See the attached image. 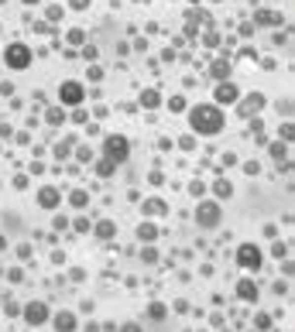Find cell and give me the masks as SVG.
<instances>
[{
	"label": "cell",
	"mask_w": 295,
	"mask_h": 332,
	"mask_svg": "<svg viewBox=\"0 0 295 332\" xmlns=\"http://www.w3.org/2000/svg\"><path fill=\"white\" fill-rule=\"evenodd\" d=\"M103 158H110V161H127L131 158V140L127 137H120V133H110L107 140H103Z\"/></svg>",
	"instance_id": "7a4b0ae2"
},
{
	"label": "cell",
	"mask_w": 295,
	"mask_h": 332,
	"mask_svg": "<svg viewBox=\"0 0 295 332\" xmlns=\"http://www.w3.org/2000/svg\"><path fill=\"white\" fill-rule=\"evenodd\" d=\"M285 250H289L285 243H275V247H271V254H275V257H285Z\"/></svg>",
	"instance_id": "4dcf8cb0"
},
{
	"label": "cell",
	"mask_w": 295,
	"mask_h": 332,
	"mask_svg": "<svg viewBox=\"0 0 295 332\" xmlns=\"http://www.w3.org/2000/svg\"><path fill=\"white\" fill-rule=\"evenodd\" d=\"M93 230H96V236H100V240H113V236H117V226H113L110 219H100Z\"/></svg>",
	"instance_id": "5bb4252c"
},
{
	"label": "cell",
	"mask_w": 295,
	"mask_h": 332,
	"mask_svg": "<svg viewBox=\"0 0 295 332\" xmlns=\"http://www.w3.org/2000/svg\"><path fill=\"white\" fill-rule=\"evenodd\" d=\"M52 326H55V332H75L79 329V319H75V312H59L52 319Z\"/></svg>",
	"instance_id": "ba28073f"
},
{
	"label": "cell",
	"mask_w": 295,
	"mask_h": 332,
	"mask_svg": "<svg viewBox=\"0 0 295 332\" xmlns=\"http://www.w3.org/2000/svg\"><path fill=\"white\" fill-rule=\"evenodd\" d=\"M3 247H7V240H3V236H0V250H3Z\"/></svg>",
	"instance_id": "8d00e7d4"
},
{
	"label": "cell",
	"mask_w": 295,
	"mask_h": 332,
	"mask_svg": "<svg viewBox=\"0 0 295 332\" xmlns=\"http://www.w3.org/2000/svg\"><path fill=\"white\" fill-rule=\"evenodd\" d=\"M59 100H62L66 106H79V103L86 100V89H82V82H75V79L62 82V86H59Z\"/></svg>",
	"instance_id": "5b68a950"
},
{
	"label": "cell",
	"mask_w": 295,
	"mask_h": 332,
	"mask_svg": "<svg viewBox=\"0 0 295 332\" xmlns=\"http://www.w3.org/2000/svg\"><path fill=\"white\" fill-rule=\"evenodd\" d=\"M3 62H7V68H28L31 66V48L21 45V41H10L7 52H3Z\"/></svg>",
	"instance_id": "277c9868"
},
{
	"label": "cell",
	"mask_w": 295,
	"mask_h": 332,
	"mask_svg": "<svg viewBox=\"0 0 295 332\" xmlns=\"http://www.w3.org/2000/svg\"><path fill=\"white\" fill-rule=\"evenodd\" d=\"M271 158H285V147H282V144H271Z\"/></svg>",
	"instance_id": "f546056e"
},
{
	"label": "cell",
	"mask_w": 295,
	"mask_h": 332,
	"mask_svg": "<svg viewBox=\"0 0 295 332\" xmlns=\"http://www.w3.org/2000/svg\"><path fill=\"white\" fill-rule=\"evenodd\" d=\"M237 264L247 267V270H258V267H261V247H254V243H244V247L237 250Z\"/></svg>",
	"instance_id": "8992f818"
},
{
	"label": "cell",
	"mask_w": 295,
	"mask_h": 332,
	"mask_svg": "<svg viewBox=\"0 0 295 332\" xmlns=\"http://www.w3.org/2000/svg\"><path fill=\"white\" fill-rule=\"evenodd\" d=\"M230 75V62H217L213 66V79H226Z\"/></svg>",
	"instance_id": "ffe728a7"
},
{
	"label": "cell",
	"mask_w": 295,
	"mask_h": 332,
	"mask_svg": "<svg viewBox=\"0 0 295 332\" xmlns=\"http://www.w3.org/2000/svg\"><path fill=\"white\" fill-rule=\"evenodd\" d=\"M168 106H172V113H182V110H185V100H182V96H172Z\"/></svg>",
	"instance_id": "603a6c76"
},
{
	"label": "cell",
	"mask_w": 295,
	"mask_h": 332,
	"mask_svg": "<svg viewBox=\"0 0 295 332\" xmlns=\"http://www.w3.org/2000/svg\"><path fill=\"white\" fill-rule=\"evenodd\" d=\"M24 3H38V0H24Z\"/></svg>",
	"instance_id": "74e56055"
},
{
	"label": "cell",
	"mask_w": 295,
	"mask_h": 332,
	"mask_svg": "<svg viewBox=\"0 0 295 332\" xmlns=\"http://www.w3.org/2000/svg\"><path fill=\"white\" fill-rule=\"evenodd\" d=\"M282 274H285V277H292V274H295V264H292V261H285V264H282Z\"/></svg>",
	"instance_id": "f1b7e54d"
},
{
	"label": "cell",
	"mask_w": 295,
	"mask_h": 332,
	"mask_svg": "<svg viewBox=\"0 0 295 332\" xmlns=\"http://www.w3.org/2000/svg\"><path fill=\"white\" fill-rule=\"evenodd\" d=\"M141 106H148V110L161 106V93H158V89H145V93H141Z\"/></svg>",
	"instance_id": "9a60e30c"
},
{
	"label": "cell",
	"mask_w": 295,
	"mask_h": 332,
	"mask_svg": "<svg viewBox=\"0 0 295 332\" xmlns=\"http://www.w3.org/2000/svg\"><path fill=\"white\" fill-rule=\"evenodd\" d=\"M113 168H117V161H110V158H103V161L96 165V175H100V178H110V175H113Z\"/></svg>",
	"instance_id": "ac0fdd59"
},
{
	"label": "cell",
	"mask_w": 295,
	"mask_h": 332,
	"mask_svg": "<svg viewBox=\"0 0 295 332\" xmlns=\"http://www.w3.org/2000/svg\"><path fill=\"white\" fill-rule=\"evenodd\" d=\"M213 192H217V196H220V199H230V196H233V189H230V182H217V185H213Z\"/></svg>",
	"instance_id": "d6986e66"
},
{
	"label": "cell",
	"mask_w": 295,
	"mask_h": 332,
	"mask_svg": "<svg viewBox=\"0 0 295 332\" xmlns=\"http://www.w3.org/2000/svg\"><path fill=\"white\" fill-rule=\"evenodd\" d=\"M73 226H75V233H86V230H89V223H86V219H75Z\"/></svg>",
	"instance_id": "836d02e7"
},
{
	"label": "cell",
	"mask_w": 295,
	"mask_h": 332,
	"mask_svg": "<svg viewBox=\"0 0 295 332\" xmlns=\"http://www.w3.org/2000/svg\"><path fill=\"white\" fill-rule=\"evenodd\" d=\"M220 219H223V209L217 205V202H199L196 205V223L203 226V230H213V226H220Z\"/></svg>",
	"instance_id": "3957f363"
},
{
	"label": "cell",
	"mask_w": 295,
	"mask_h": 332,
	"mask_svg": "<svg viewBox=\"0 0 295 332\" xmlns=\"http://www.w3.org/2000/svg\"><path fill=\"white\" fill-rule=\"evenodd\" d=\"M82 41V31H69V45H79Z\"/></svg>",
	"instance_id": "e575fe53"
},
{
	"label": "cell",
	"mask_w": 295,
	"mask_h": 332,
	"mask_svg": "<svg viewBox=\"0 0 295 332\" xmlns=\"http://www.w3.org/2000/svg\"><path fill=\"white\" fill-rule=\"evenodd\" d=\"M189 124H192V131H196V133H220L226 120H223L220 106H213V103H199V106L189 110Z\"/></svg>",
	"instance_id": "6da1fadb"
},
{
	"label": "cell",
	"mask_w": 295,
	"mask_h": 332,
	"mask_svg": "<svg viewBox=\"0 0 295 332\" xmlns=\"http://www.w3.org/2000/svg\"><path fill=\"white\" fill-rule=\"evenodd\" d=\"M233 100H240L237 86H233V82H220V86H217V103H233Z\"/></svg>",
	"instance_id": "8fae6325"
},
{
	"label": "cell",
	"mask_w": 295,
	"mask_h": 332,
	"mask_svg": "<svg viewBox=\"0 0 295 332\" xmlns=\"http://www.w3.org/2000/svg\"><path fill=\"white\" fill-rule=\"evenodd\" d=\"M3 312H7V315H17V312H21V305H14V301H7V305H3Z\"/></svg>",
	"instance_id": "1f68e13d"
},
{
	"label": "cell",
	"mask_w": 295,
	"mask_h": 332,
	"mask_svg": "<svg viewBox=\"0 0 295 332\" xmlns=\"http://www.w3.org/2000/svg\"><path fill=\"white\" fill-rule=\"evenodd\" d=\"M237 298H244V301H258V288H254V281H237Z\"/></svg>",
	"instance_id": "7c38bea8"
},
{
	"label": "cell",
	"mask_w": 295,
	"mask_h": 332,
	"mask_svg": "<svg viewBox=\"0 0 295 332\" xmlns=\"http://www.w3.org/2000/svg\"><path fill=\"white\" fill-rule=\"evenodd\" d=\"M258 24H278V14H268V10H261V14H258Z\"/></svg>",
	"instance_id": "7402d4cb"
},
{
	"label": "cell",
	"mask_w": 295,
	"mask_h": 332,
	"mask_svg": "<svg viewBox=\"0 0 295 332\" xmlns=\"http://www.w3.org/2000/svg\"><path fill=\"white\" fill-rule=\"evenodd\" d=\"M254 326H258L261 332H268V329H271V315H258V319H254Z\"/></svg>",
	"instance_id": "cb8c5ba5"
},
{
	"label": "cell",
	"mask_w": 295,
	"mask_h": 332,
	"mask_svg": "<svg viewBox=\"0 0 295 332\" xmlns=\"http://www.w3.org/2000/svg\"><path fill=\"white\" fill-rule=\"evenodd\" d=\"M69 3H73L75 10H86V7H89V0H69Z\"/></svg>",
	"instance_id": "d590c367"
},
{
	"label": "cell",
	"mask_w": 295,
	"mask_h": 332,
	"mask_svg": "<svg viewBox=\"0 0 295 332\" xmlns=\"http://www.w3.org/2000/svg\"><path fill=\"white\" fill-rule=\"evenodd\" d=\"M145 216H168L165 199H145Z\"/></svg>",
	"instance_id": "4fadbf2b"
},
{
	"label": "cell",
	"mask_w": 295,
	"mask_h": 332,
	"mask_svg": "<svg viewBox=\"0 0 295 332\" xmlns=\"http://www.w3.org/2000/svg\"><path fill=\"white\" fill-rule=\"evenodd\" d=\"M138 236H141L145 243L158 240V226H154V223H141V226H138Z\"/></svg>",
	"instance_id": "2e32d148"
},
{
	"label": "cell",
	"mask_w": 295,
	"mask_h": 332,
	"mask_svg": "<svg viewBox=\"0 0 295 332\" xmlns=\"http://www.w3.org/2000/svg\"><path fill=\"white\" fill-rule=\"evenodd\" d=\"M282 140H285V144H289V140H295V127H292V124H285V127H282Z\"/></svg>",
	"instance_id": "d4e9b609"
},
{
	"label": "cell",
	"mask_w": 295,
	"mask_h": 332,
	"mask_svg": "<svg viewBox=\"0 0 295 332\" xmlns=\"http://www.w3.org/2000/svg\"><path fill=\"white\" fill-rule=\"evenodd\" d=\"M59 202H62L59 189H52V185L38 189V205H41V209H59Z\"/></svg>",
	"instance_id": "30bf717a"
},
{
	"label": "cell",
	"mask_w": 295,
	"mask_h": 332,
	"mask_svg": "<svg viewBox=\"0 0 295 332\" xmlns=\"http://www.w3.org/2000/svg\"><path fill=\"white\" fill-rule=\"evenodd\" d=\"M264 106V96H258V93H251V96H244L240 100V117H258V110Z\"/></svg>",
	"instance_id": "9c48e42d"
},
{
	"label": "cell",
	"mask_w": 295,
	"mask_h": 332,
	"mask_svg": "<svg viewBox=\"0 0 295 332\" xmlns=\"http://www.w3.org/2000/svg\"><path fill=\"white\" fill-rule=\"evenodd\" d=\"M69 205H73V209H86V205H89V196H86L82 189H75L73 196H69Z\"/></svg>",
	"instance_id": "e0dca14e"
},
{
	"label": "cell",
	"mask_w": 295,
	"mask_h": 332,
	"mask_svg": "<svg viewBox=\"0 0 295 332\" xmlns=\"http://www.w3.org/2000/svg\"><path fill=\"white\" fill-rule=\"evenodd\" d=\"M24 322L28 326H45L48 322V305L45 301H28L24 305Z\"/></svg>",
	"instance_id": "52a82bcc"
},
{
	"label": "cell",
	"mask_w": 295,
	"mask_h": 332,
	"mask_svg": "<svg viewBox=\"0 0 295 332\" xmlns=\"http://www.w3.org/2000/svg\"><path fill=\"white\" fill-rule=\"evenodd\" d=\"M148 315H151V319H165V315H168V308H165V305H158V301H154V305H151V308H148Z\"/></svg>",
	"instance_id": "44dd1931"
},
{
	"label": "cell",
	"mask_w": 295,
	"mask_h": 332,
	"mask_svg": "<svg viewBox=\"0 0 295 332\" xmlns=\"http://www.w3.org/2000/svg\"><path fill=\"white\" fill-rule=\"evenodd\" d=\"M0 3H7V0H0Z\"/></svg>",
	"instance_id": "f35d334b"
},
{
	"label": "cell",
	"mask_w": 295,
	"mask_h": 332,
	"mask_svg": "<svg viewBox=\"0 0 295 332\" xmlns=\"http://www.w3.org/2000/svg\"><path fill=\"white\" fill-rule=\"evenodd\" d=\"M62 120H66L62 110H52V113H48V124H62Z\"/></svg>",
	"instance_id": "484cf974"
},
{
	"label": "cell",
	"mask_w": 295,
	"mask_h": 332,
	"mask_svg": "<svg viewBox=\"0 0 295 332\" xmlns=\"http://www.w3.org/2000/svg\"><path fill=\"white\" fill-rule=\"evenodd\" d=\"M120 332H145L138 322H127V326H120Z\"/></svg>",
	"instance_id": "d6a6232c"
},
{
	"label": "cell",
	"mask_w": 295,
	"mask_h": 332,
	"mask_svg": "<svg viewBox=\"0 0 295 332\" xmlns=\"http://www.w3.org/2000/svg\"><path fill=\"white\" fill-rule=\"evenodd\" d=\"M141 257H145L148 264H154V261H158V250H154V247H148V250H145V254H141Z\"/></svg>",
	"instance_id": "4316f807"
},
{
	"label": "cell",
	"mask_w": 295,
	"mask_h": 332,
	"mask_svg": "<svg viewBox=\"0 0 295 332\" xmlns=\"http://www.w3.org/2000/svg\"><path fill=\"white\" fill-rule=\"evenodd\" d=\"M179 147H182V151H192V147H196V140H192V137H182V140H179Z\"/></svg>",
	"instance_id": "83f0119b"
}]
</instances>
